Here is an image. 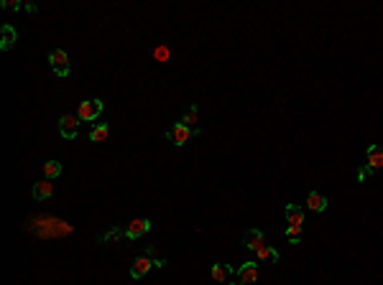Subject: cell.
<instances>
[{"label": "cell", "mask_w": 383, "mask_h": 285, "mask_svg": "<svg viewBox=\"0 0 383 285\" xmlns=\"http://www.w3.org/2000/svg\"><path fill=\"white\" fill-rule=\"evenodd\" d=\"M49 64H51V69L56 71V76H67V74H69V56H67V51L51 49V51H49Z\"/></svg>", "instance_id": "obj_3"}, {"label": "cell", "mask_w": 383, "mask_h": 285, "mask_svg": "<svg viewBox=\"0 0 383 285\" xmlns=\"http://www.w3.org/2000/svg\"><path fill=\"white\" fill-rule=\"evenodd\" d=\"M146 255H148V257H153V255H156V250H153V244H148V247H146Z\"/></svg>", "instance_id": "obj_24"}, {"label": "cell", "mask_w": 383, "mask_h": 285, "mask_svg": "<svg viewBox=\"0 0 383 285\" xmlns=\"http://www.w3.org/2000/svg\"><path fill=\"white\" fill-rule=\"evenodd\" d=\"M16 38H18L16 28H13L11 23H6V26H3V41H0V49H3V51H11L13 44H16Z\"/></svg>", "instance_id": "obj_14"}, {"label": "cell", "mask_w": 383, "mask_h": 285, "mask_svg": "<svg viewBox=\"0 0 383 285\" xmlns=\"http://www.w3.org/2000/svg\"><path fill=\"white\" fill-rule=\"evenodd\" d=\"M258 262H279V252L274 247H268V244H263V247L256 252Z\"/></svg>", "instance_id": "obj_17"}, {"label": "cell", "mask_w": 383, "mask_h": 285, "mask_svg": "<svg viewBox=\"0 0 383 285\" xmlns=\"http://www.w3.org/2000/svg\"><path fill=\"white\" fill-rule=\"evenodd\" d=\"M370 176H373V168H370V166L358 168V181H365V178H370Z\"/></svg>", "instance_id": "obj_21"}, {"label": "cell", "mask_w": 383, "mask_h": 285, "mask_svg": "<svg viewBox=\"0 0 383 285\" xmlns=\"http://www.w3.org/2000/svg\"><path fill=\"white\" fill-rule=\"evenodd\" d=\"M238 277H240V282L253 285V282L261 277V272H258V262H243V265H240V270H238Z\"/></svg>", "instance_id": "obj_6"}, {"label": "cell", "mask_w": 383, "mask_h": 285, "mask_svg": "<svg viewBox=\"0 0 383 285\" xmlns=\"http://www.w3.org/2000/svg\"><path fill=\"white\" fill-rule=\"evenodd\" d=\"M365 155H368V166H370L373 171H375V168H383V148H378V145H368Z\"/></svg>", "instance_id": "obj_13"}, {"label": "cell", "mask_w": 383, "mask_h": 285, "mask_svg": "<svg viewBox=\"0 0 383 285\" xmlns=\"http://www.w3.org/2000/svg\"><path fill=\"white\" fill-rule=\"evenodd\" d=\"M102 112V102L100 100H85L80 105V110H77V117L80 120H97Z\"/></svg>", "instance_id": "obj_4"}, {"label": "cell", "mask_w": 383, "mask_h": 285, "mask_svg": "<svg viewBox=\"0 0 383 285\" xmlns=\"http://www.w3.org/2000/svg\"><path fill=\"white\" fill-rule=\"evenodd\" d=\"M299 234H301V227H296V224H289V229H286V237L291 239V244H296V242H299Z\"/></svg>", "instance_id": "obj_20"}, {"label": "cell", "mask_w": 383, "mask_h": 285, "mask_svg": "<svg viewBox=\"0 0 383 285\" xmlns=\"http://www.w3.org/2000/svg\"><path fill=\"white\" fill-rule=\"evenodd\" d=\"M51 194H54V181H51V178L38 181V183L31 188V196H33L36 201H44V199H49Z\"/></svg>", "instance_id": "obj_8"}, {"label": "cell", "mask_w": 383, "mask_h": 285, "mask_svg": "<svg viewBox=\"0 0 383 285\" xmlns=\"http://www.w3.org/2000/svg\"><path fill=\"white\" fill-rule=\"evenodd\" d=\"M210 275H212V280H215V282H225L227 277H233V275H235V267H233V265H225V262H217V265H212Z\"/></svg>", "instance_id": "obj_9"}, {"label": "cell", "mask_w": 383, "mask_h": 285, "mask_svg": "<svg viewBox=\"0 0 383 285\" xmlns=\"http://www.w3.org/2000/svg\"><path fill=\"white\" fill-rule=\"evenodd\" d=\"M125 237V232L123 229H118V227H115V229H110V232H105V237H102V242L107 244V242H120Z\"/></svg>", "instance_id": "obj_19"}, {"label": "cell", "mask_w": 383, "mask_h": 285, "mask_svg": "<svg viewBox=\"0 0 383 285\" xmlns=\"http://www.w3.org/2000/svg\"><path fill=\"white\" fill-rule=\"evenodd\" d=\"M166 135H169V140H171L174 145H179V148H181V145H186V143H189L191 138H195V135H200V130H189L186 125L176 122L174 128H169V133H166Z\"/></svg>", "instance_id": "obj_1"}, {"label": "cell", "mask_w": 383, "mask_h": 285, "mask_svg": "<svg viewBox=\"0 0 383 285\" xmlns=\"http://www.w3.org/2000/svg\"><path fill=\"white\" fill-rule=\"evenodd\" d=\"M77 133H80V117H77V115H64L59 120V135L64 140H74Z\"/></svg>", "instance_id": "obj_2"}, {"label": "cell", "mask_w": 383, "mask_h": 285, "mask_svg": "<svg viewBox=\"0 0 383 285\" xmlns=\"http://www.w3.org/2000/svg\"><path fill=\"white\" fill-rule=\"evenodd\" d=\"M3 8H8V11H18V8H21V3H18V0H6Z\"/></svg>", "instance_id": "obj_23"}, {"label": "cell", "mask_w": 383, "mask_h": 285, "mask_svg": "<svg viewBox=\"0 0 383 285\" xmlns=\"http://www.w3.org/2000/svg\"><path fill=\"white\" fill-rule=\"evenodd\" d=\"M148 229H151V219H133V222L128 224V229H125V237H128V239H138V237H143Z\"/></svg>", "instance_id": "obj_7"}, {"label": "cell", "mask_w": 383, "mask_h": 285, "mask_svg": "<svg viewBox=\"0 0 383 285\" xmlns=\"http://www.w3.org/2000/svg\"><path fill=\"white\" fill-rule=\"evenodd\" d=\"M181 125H186L189 130H200V110H197V105H191V107L186 110Z\"/></svg>", "instance_id": "obj_15"}, {"label": "cell", "mask_w": 383, "mask_h": 285, "mask_svg": "<svg viewBox=\"0 0 383 285\" xmlns=\"http://www.w3.org/2000/svg\"><path fill=\"white\" fill-rule=\"evenodd\" d=\"M153 56H156L159 61H166V59H169V49H166V46H159L156 51H153Z\"/></svg>", "instance_id": "obj_22"}, {"label": "cell", "mask_w": 383, "mask_h": 285, "mask_svg": "<svg viewBox=\"0 0 383 285\" xmlns=\"http://www.w3.org/2000/svg\"><path fill=\"white\" fill-rule=\"evenodd\" d=\"M107 135H110V128L105 125V122H97V125L90 130V140H92V143H105Z\"/></svg>", "instance_id": "obj_16"}, {"label": "cell", "mask_w": 383, "mask_h": 285, "mask_svg": "<svg viewBox=\"0 0 383 285\" xmlns=\"http://www.w3.org/2000/svg\"><path fill=\"white\" fill-rule=\"evenodd\" d=\"M306 207H309L312 212H317V214H322L327 209V196L320 194V191H312L309 196H306Z\"/></svg>", "instance_id": "obj_11"}, {"label": "cell", "mask_w": 383, "mask_h": 285, "mask_svg": "<svg viewBox=\"0 0 383 285\" xmlns=\"http://www.w3.org/2000/svg\"><path fill=\"white\" fill-rule=\"evenodd\" d=\"M263 242H266V237H263L261 229H248V232L243 234V244H245L250 252H258V250L263 247Z\"/></svg>", "instance_id": "obj_5"}, {"label": "cell", "mask_w": 383, "mask_h": 285, "mask_svg": "<svg viewBox=\"0 0 383 285\" xmlns=\"http://www.w3.org/2000/svg\"><path fill=\"white\" fill-rule=\"evenodd\" d=\"M44 173H46V178H51V181L59 178V176H61V163H59V160H46V163H44Z\"/></svg>", "instance_id": "obj_18"}, {"label": "cell", "mask_w": 383, "mask_h": 285, "mask_svg": "<svg viewBox=\"0 0 383 285\" xmlns=\"http://www.w3.org/2000/svg\"><path fill=\"white\" fill-rule=\"evenodd\" d=\"M284 217H286V222H289V224H296V227H301V224H304V212H301V207H296V204H286Z\"/></svg>", "instance_id": "obj_12"}, {"label": "cell", "mask_w": 383, "mask_h": 285, "mask_svg": "<svg viewBox=\"0 0 383 285\" xmlns=\"http://www.w3.org/2000/svg\"><path fill=\"white\" fill-rule=\"evenodd\" d=\"M151 267H153V260H151L148 255H143V257H138V260L133 262V267H131V277H133V280H138V277H143Z\"/></svg>", "instance_id": "obj_10"}]
</instances>
